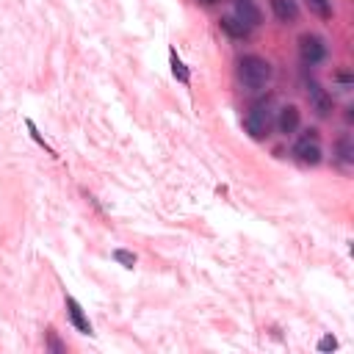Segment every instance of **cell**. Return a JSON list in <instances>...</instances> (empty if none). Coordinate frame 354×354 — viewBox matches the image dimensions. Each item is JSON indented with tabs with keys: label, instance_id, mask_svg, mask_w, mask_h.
Masks as SVG:
<instances>
[{
	"label": "cell",
	"instance_id": "cell-8",
	"mask_svg": "<svg viewBox=\"0 0 354 354\" xmlns=\"http://www.w3.org/2000/svg\"><path fill=\"white\" fill-rule=\"evenodd\" d=\"M66 315H69L72 326H75L80 335H94V326H91V321L86 318L83 307H80V304H77V299H72V296H66Z\"/></svg>",
	"mask_w": 354,
	"mask_h": 354
},
{
	"label": "cell",
	"instance_id": "cell-3",
	"mask_svg": "<svg viewBox=\"0 0 354 354\" xmlns=\"http://www.w3.org/2000/svg\"><path fill=\"white\" fill-rule=\"evenodd\" d=\"M326 41L318 36V33H301L299 36V58L301 64L307 66H318L324 58H326Z\"/></svg>",
	"mask_w": 354,
	"mask_h": 354
},
{
	"label": "cell",
	"instance_id": "cell-6",
	"mask_svg": "<svg viewBox=\"0 0 354 354\" xmlns=\"http://www.w3.org/2000/svg\"><path fill=\"white\" fill-rule=\"evenodd\" d=\"M274 124L282 136H293L301 124V111L296 105H285V108H279V116L274 119Z\"/></svg>",
	"mask_w": 354,
	"mask_h": 354
},
{
	"label": "cell",
	"instance_id": "cell-10",
	"mask_svg": "<svg viewBox=\"0 0 354 354\" xmlns=\"http://www.w3.org/2000/svg\"><path fill=\"white\" fill-rule=\"evenodd\" d=\"M218 25H221V30H224L227 36H232V39H246V36L252 33V28H249L246 22H241L235 14H232V17H221Z\"/></svg>",
	"mask_w": 354,
	"mask_h": 354
},
{
	"label": "cell",
	"instance_id": "cell-2",
	"mask_svg": "<svg viewBox=\"0 0 354 354\" xmlns=\"http://www.w3.org/2000/svg\"><path fill=\"white\" fill-rule=\"evenodd\" d=\"M274 127V111L268 105H254L249 108V113L243 116V130L254 138V141H263Z\"/></svg>",
	"mask_w": 354,
	"mask_h": 354
},
{
	"label": "cell",
	"instance_id": "cell-13",
	"mask_svg": "<svg viewBox=\"0 0 354 354\" xmlns=\"http://www.w3.org/2000/svg\"><path fill=\"white\" fill-rule=\"evenodd\" d=\"M335 147H337V158H340L343 163H354V144H351V136H348V133L340 136Z\"/></svg>",
	"mask_w": 354,
	"mask_h": 354
},
{
	"label": "cell",
	"instance_id": "cell-15",
	"mask_svg": "<svg viewBox=\"0 0 354 354\" xmlns=\"http://www.w3.org/2000/svg\"><path fill=\"white\" fill-rule=\"evenodd\" d=\"M47 346H50L53 351H64V343L55 337V332H53V329H47Z\"/></svg>",
	"mask_w": 354,
	"mask_h": 354
},
{
	"label": "cell",
	"instance_id": "cell-4",
	"mask_svg": "<svg viewBox=\"0 0 354 354\" xmlns=\"http://www.w3.org/2000/svg\"><path fill=\"white\" fill-rule=\"evenodd\" d=\"M293 155H296V160L299 163H304V166H315V163H321V144H318V130H307L296 144H293Z\"/></svg>",
	"mask_w": 354,
	"mask_h": 354
},
{
	"label": "cell",
	"instance_id": "cell-7",
	"mask_svg": "<svg viewBox=\"0 0 354 354\" xmlns=\"http://www.w3.org/2000/svg\"><path fill=\"white\" fill-rule=\"evenodd\" d=\"M232 8H235V17L241 22H246L249 28H257L263 22V11L254 0H232Z\"/></svg>",
	"mask_w": 354,
	"mask_h": 354
},
{
	"label": "cell",
	"instance_id": "cell-11",
	"mask_svg": "<svg viewBox=\"0 0 354 354\" xmlns=\"http://www.w3.org/2000/svg\"><path fill=\"white\" fill-rule=\"evenodd\" d=\"M169 64H171V75L180 80V83H191V72H188V66L183 64V58L174 53V50H169Z\"/></svg>",
	"mask_w": 354,
	"mask_h": 354
},
{
	"label": "cell",
	"instance_id": "cell-1",
	"mask_svg": "<svg viewBox=\"0 0 354 354\" xmlns=\"http://www.w3.org/2000/svg\"><path fill=\"white\" fill-rule=\"evenodd\" d=\"M271 75H274L271 64H268L266 58H260V55H243V58L238 61V80H241L249 91H260V88L271 80Z\"/></svg>",
	"mask_w": 354,
	"mask_h": 354
},
{
	"label": "cell",
	"instance_id": "cell-17",
	"mask_svg": "<svg viewBox=\"0 0 354 354\" xmlns=\"http://www.w3.org/2000/svg\"><path fill=\"white\" fill-rule=\"evenodd\" d=\"M196 3H205V6H216L218 0H196Z\"/></svg>",
	"mask_w": 354,
	"mask_h": 354
},
{
	"label": "cell",
	"instance_id": "cell-5",
	"mask_svg": "<svg viewBox=\"0 0 354 354\" xmlns=\"http://www.w3.org/2000/svg\"><path fill=\"white\" fill-rule=\"evenodd\" d=\"M307 97H310V105H313L315 116L326 119L332 113V94L318 80H307Z\"/></svg>",
	"mask_w": 354,
	"mask_h": 354
},
{
	"label": "cell",
	"instance_id": "cell-9",
	"mask_svg": "<svg viewBox=\"0 0 354 354\" xmlns=\"http://www.w3.org/2000/svg\"><path fill=\"white\" fill-rule=\"evenodd\" d=\"M268 6L274 11V17L279 22H285V25L299 19V0H268Z\"/></svg>",
	"mask_w": 354,
	"mask_h": 354
},
{
	"label": "cell",
	"instance_id": "cell-16",
	"mask_svg": "<svg viewBox=\"0 0 354 354\" xmlns=\"http://www.w3.org/2000/svg\"><path fill=\"white\" fill-rule=\"evenodd\" d=\"M332 348H337V340H335L332 335L321 337V343H318V351H332Z\"/></svg>",
	"mask_w": 354,
	"mask_h": 354
},
{
	"label": "cell",
	"instance_id": "cell-12",
	"mask_svg": "<svg viewBox=\"0 0 354 354\" xmlns=\"http://www.w3.org/2000/svg\"><path fill=\"white\" fill-rule=\"evenodd\" d=\"M304 6H307V11L315 14L318 19H332V14H335L332 0H304Z\"/></svg>",
	"mask_w": 354,
	"mask_h": 354
},
{
	"label": "cell",
	"instance_id": "cell-14",
	"mask_svg": "<svg viewBox=\"0 0 354 354\" xmlns=\"http://www.w3.org/2000/svg\"><path fill=\"white\" fill-rule=\"evenodd\" d=\"M113 260L122 263L124 268H133V266H136V254L127 252V249H116V252H113Z\"/></svg>",
	"mask_w": 354,
	"mask_h": 354
}]
</instances>
